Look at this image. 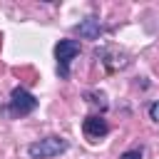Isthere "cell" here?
<instances>
[{
    "mask_svg": "<svg viewBox=\"0 0 159 159\" xmlns=\"http://www.w3.org/2000/svg\"><path fill=\"white\" fill-rule=\"evenodd\" d=\"M70 147V142L65 137H45V139H37L27 147V154L30 159H52V157H60L65 154Z\"/></svg>",
    "mask_w": 159,
    "mask_h": 159,
    "instance_id": "6da1fadb",
    "label": "cell"
},
{
    "mask_svg": "<svg viewBox=\"0 0 159 159\" xmlns=\"http://www.w3.org/2000/svg\"><path fill=\"white\" fill-rule=\"evenodd\" d=\"M37 109V97L32 92H27L25 87H12L10 92V102H7V112L12 117H27Z\"/></svg>",
    "mask_w": 159,
    "mask_h": 159,
    "instance_id": "7a4b0ae2",
    "label": "cell"
},
{
    "mask_svg": "<svg viewBox=\"0 0 159 159\" xmlns=\"http://www.w3.org/2000/svg\"><path fill=\"white\" fill-rule=\"evenodd\" d=\"M80 42L77 40H60L55 45V60H57V75L60 80H70V62L80 55Z\"/></svg>",
    "mask_w": 159,
    "mask_h": 159,
    "instance_id": "3957f363",
    "label": "cell"
},
{
    "mask_svg": "<svg viewBox=\"0 0 159 159\" xmlns=\"http://www.w3.org/2000/svg\"><path fill=\"white\" fill-rule=\"evenodd\" d=\"M82 132H84V137L89 142H99V139H104L109 134V124H107V119L102 114H89L82 122Z\"/></svg>",
    "mask_w": 159,
    "mask_h": 159,
    "instance_id": "277c9868",
    "label": "cell"
},
{
    "mask_svg": "<svg viewBox=\"0 0 159 159\" xmlns=\"http://www.w3.org/2000/svg\"><path fill=\"white\" fill-rule=\"evenodd\" d=\"M75 32L80 35V37H84V40H99V35L104 32V27H102V22L97 20V17H84V20H80L77 25H75Z\"/></svg>",
    "mask_w": 159,
    "mask_h": 159,
    "instance_id": "5b68a950",
    "label": "cell"
},
{
    "mask_svg": "<svg viewBox=\"0 0 159 159\" xmlns=\"http://www.w3.org/2000/svg\"><path fill=\"white\" fill-rule=\"evenodd\" d=\"M142 157H144V149L142 147H132V149H127V152L119 154V159H142Z\"/></svg>",
    "mask_w": 159,
    "mask_h": 159,
    "instance_id": "8992f818",
    "label": "cell"
},
{
    "mask_svg": "<svg viewBox=\"0 0 159 159\" xmlns=\"http://www.w3.org/2000/svg\"><path fill=\"white\" fill-rule=\"evenodd\" d=\"M147 112H149V119H152V122H159V99H157V102H152Z\"/></svg>",
    "mask_w": 159,
    "mask_h": 159,
    "instance_id": "52a82bcc",
    "label": "cell"
}]
</instances>
